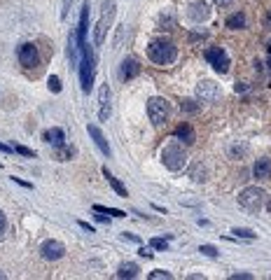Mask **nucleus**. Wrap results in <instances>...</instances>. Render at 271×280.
I'll return each instance as SVG.
<instances>
[{
  "label": "nucleus",
  "mask_w": 271,
  "mask_h": 280,
  "mask_svg": "<svg viewBox=\"0 0 271 280\" xmlns=\"http://www.w3.org/2000/svg\"><path fill=\"white\" fill-rule=\"evenodd\" d=\"M5 231V215H2V210H0V234Z\"/></svg>",
  "instance_id": "nucleus-36"
},
{
  "label": "nucleus",
  "mask_w": 271,
  "mask_h": 280,
  "mask_svg": "<svg viewBox=\"0 0 271 280\" xmlns=\"http://www.w3.org/2000/svg\"><path fill=\"white\" fill-rule=\"evenodd\" d=\"M138 264H133V262H126V264H122L119 269H117V278H136L138 276Z\"/></svg>",
  "instance_id": "nucleus-19"
},
{
  "label": "nucleus",
  "mask_w": 271,
  "mask_h": 280,
  "mask_svg": "<svg viewBox=\"0 0 271 280\" xmlns=\"http://www.w3.org/2000/svg\"><path fill=\"white\" fill-rule=\"evenodd\" d=\"M253 175L257 180H269L271 178V159H257L253 166Z\"/></svg>",
  "instance_id": "nucleus-15"
},
{
  "label": "nucleus",
  "mask_w": 271,
  "mask_h": 280,
  "mask_svg": "<svg viewBox=\"0 0 271 280\" xmlns=\"http://www.w3.org/2000/svg\"><path fill=\"white\" fill-rule=\"evenodd\" d=\"M232 234L236 236V238H246V241H255L257 238V234L255 231H250V229H234Z\"/></svg>",
  "instance_id": "nucleus-23"
},
{
  "label": "nucleus",
  "mask_w": 271,
  "mask_h": 280,
  "mask_svg": "<svg viewBox=\"0 0 271 280\" xmlns=\"http://www.w3.org/2000/svg\"><path fill=\"white\" fill-rule=\"evenodd\" d=\"M206 61L217 70V73H227L229 70V56L222 47H210L206 49Z\"/></svg>",
  "instance_id": "nucleus-7"
},
{
  "label": "nucleus",
  "mask_w": 271,
  "mask_h": 280,
  "mask_svg": "<svg viewBox=\"0 0 271 280\" xmlns=\"http://www.w3.org/2000/svg\"><path fill=\"white\" fill-rule=\"evenodd\" d=\"M12 150H14V147H7V145L0 143V152H12Z\"/></svg>",
  "instance_id": "nucleus-38"
},
{
  "label": "nucleus",
  "mask_w": 271,
  "mask_h": 280,
  "mask_svg": "<svg viewBox=\"0 0 271 280\" xmlns=\"http://www.w3.org/2000/svg\"><path fill=\"white\" fill-rule=\"evenodd\" d=\"M150 248H155V250H166L169 243L164 241V238H152V241H150Z\"/></svg>",
  "instance_id": "nucleus-26"
},
{
  "label": "nucleus",
  "mask_w": 271,
  "mask_h": 280,
  "mask_svg": "<svg viewBox=\"0 0 271 280\" xmlns=\"http://www.w3.org/2000/svg\"><path fill=\"white\" fill-rule=\"evenodd\" d=\"M187 16H189L192 21L201 23V21H206V19L210 16V9H208V5H206L203 0H196V2H192V5H189V9H187Z\"/></svg>",
  "instance_id": "nucleus-12"
},
{
  "label": "nucleus",
  "mask_w": 271,
  "mask_h": 280,
  "mask_svg": "<svg viewBox=\"0 0 271 280\" xmlns=\"http://www.w3.org/2000/svg\"><path fill=\"white\" fill-rule=\"evenodd\" d=\"M264 189H260V187H246V189L239 194V205L243 208V210L248 212H260V208L264 205Z\"/></svg>",
  "instance_id": "nucleus-5"
},
{
  "label": "nucleus",
  "mask_w": 271,
  "mask_h": 280,
  "mask_svg": "<svg viewBox=\"0 0 271 280\" xmlns=\"http://www.w3.org/2000/svg\"><path fill=\"white\" fill-rule=\"evenodd\" d=\"M12 182H16V185H21V187H26V189H33L31 182H23L21 178H12Z\"/></svg>",
  "instance_id": "nucleus-33"
},
{
  "label": "nucleus",
  "mask_w": 271,
  "mask_h": 280,
  "mask_svg": "<svg viewBox=\"0 0 271 280\" xmlns=\"http://www.w3.org/2000/svg\"><path fill=\"white\" fill-rule=\"evenodd\" d=\"M182 107H185L187 112H194V110H196V105H194V100H182Z\"/></svg>",
  "instance_id": "nucleus-32"
},
{
  "label": "nucleus",
  "mask_w": 271,
  "mask_h": 280,
  "mask_svg": "<svg viewBox=\"0 0 271 280\" xmlns=\"http://www.w3.org/2000/svg\"><path fill=\"white\" fill-rule=\"evenodd\" d=\"M232 280H253V276L250 273H234Z\"/></svg>",
  "instance_id": "nucleus-30"
},
{
  "label": "nucleus",
  "mask_w": 271,
  "mask_h": 280,
  "mask_svg": "<svg viewBox=\"0 0 271 280\" xmlns=\"http://www.w3.org/2000/svg\"><path fill=\"white\" fill-rule=\"evenodd\" d=\"M199 252H201V255H206V257H217V255H220L215 245H208V243H203L201 248H199Z\"/></svg>",
  "instance_id": "nucleus-24"
},
{
  "label": "nucleus",
  "mask_w": 271,
  "mask_h": 280,
  "mask_svg": "<svg viewBox=\"0 0 271 280\" xmlns=\"http://www.w3.org/2000/svg\"><path fill=\"white\" fill-rule=\"evenodd\" d=\"M110 110H112V107H110V87L103 84L101 89H98V119L108 121Z\"/></svg>",
  "instance_id": "nucleus-11"
},
{
  "label": "nucleus",
  "mask_w": 271,
  "mask_h": 280,
  "mask_svg": "<svg viewBox=\"0 0 271 280\" xmlns=\"http://www.w3.org/2000/svg\"><path fill=\"white\" fill-rule=\"evenodd\" d=\"M147 56L157 66H171L176 61V56H178V47L173 45L171 40H155L147 47Z\"/></svg>",
  "instance_id": "nucleus-1"
},
{
  "label": "nucleus",
  "mask_w": 271,
  "mask_h": 280,
  "mask_svg": "<svg viewBox=\"0 0 271 280\" xmlns=\"http://www.w3.org/2000/svg\"><path fill=\"white\" fill-rule=\"evenodd\" d=\"M16 56H19V63H21L23 68H33V66H38V61H40L38 47L31 45V42H26V45L19 47Z\"/></svg>",
  "instance_id": "nucleus-8"
},
{
  "label": "nucleus",
  "mask_w": 271,
  "mask_h": 280,
  "mask_svg": "<svg viewBox=\"0 0 271 280\" xmlns=\"http://www.w3.org/2000/svg\"><path fill=\"white\" fill-rule=\"evenodd\" d=\"M176 138H178V140H185L187 145H192L194 143V131H192V126H189V124H180L178 129H176Z\"/></svg>",
  "instance_id": "nucleus-20"
},
{
  "label": "nucleus",
  "mask_w": 271,
  "mask_h": 280,
  "mask_svg": "<svg viewBox=\"0 0 271 280\" xmlns=\"http://www.w3.org/2000/svg\"><path fill=\"white\" fill-rule=\"evenodd\" d=\"M0 280H5V273H0Z\"/></svg>",
  "instance_id": "nucleus-42"
},
{
  "label": "nucleus",
  "mask_w": 271,
  "mask_h": 280,
  "mask_svg": "<svg viewBox=\"0 0 271 280\" xmlns=\"http://www.w3.org/2000/svg\"><path fill=\"white\" fill-rule=\"evenodd\" d=\"M80 227L85 229V231H89V234H93V227H89V224H87V222H78Z\"/></svg>",
  "instance_id": "nucleus-35"
},
{
  "label": "nucleus",
  "mask_w": 271,
  "mask_h": 280,
  "mask_svg": "<svg viewBox=\"0 0 271 280\" xmlns=\"http://www.w3.org/2000/svg\"><path fill=\"white\" fill-rule=\"evenodd\" d=\"M103 178H105V180L110 182V187L115 189V194H117V196H119V198H126V196H129V191H126V187H124V185H122V182H119V180H117L115 175L110 173L108 168H103Z\"/></svg>",
  "instance_id": "nucleus-16"
},
{
  "label": "nucleus",
  "mask_w": 271,
  "mask_h": 280,
  "mask_svg": "<svg viewBox=\"0 0 271 280\" xmlns=\"http://www.w3.org/2000/svg\"><path fill=\"white\" fill-rule=\"evenodd\" d=\"M115 19V2L108 0L105 5H103V14H101V21L96 23V33H93V42L96 45H103V38H105V30H108L110 21Z\"/></svg>",
  "instance_id": "nucleus-6"
},
{
  "label": "nucleus",
  "mask_w": 271,
  "mask_h": 280,
  "mask_svg": "<svg viewBox=\"0 0 271 280\" xmlns=\"http://www.w3.org/2000/svg\"><path fill=\"white\" fill-rule=\"evenodd\" d=\"M140 255H143V257H152V252H150V250H147V248H140Z\"/></svg>",
  "instance_id": "nucleus-37"
},
{
  "label": "nucleus",
  "mask_w": 271,
  "mask_h": 280,
  "mask_svg": "<svg viewBox=\"0 0 271 280\" xmlns=\"http://www.w3.org/2000/svg\"><path fill=\"white\" fill-rule=\"evenodd\" d=\"M122 238H124V241H133V243H140V241H138V236H133V234H126V231H124V234H122Z\"/></svg>",
  "instance_id": "nucleus-34"
},
{
  "label": "nucleus",
  "mask_w": 271,
  "mask_h": 280,
  "mask_svg": "<svg viewBox=\"0 0 271 280\" xmlns=\"http://www.w3.org/2000/svg\"><path fill=\"white\" fill-rule=\"evenodd\" d=\"M82 63H80V82H82V91L89 93L93 87V75H96V59H93V52L89 45H82Z\"/></svg>",
  "instance_id": "nucleus-2"
},
{
  "label": "nucleus",
  "mask_w": 271,
  "mask_h": 280,
  "mask_svg": "<svg viewBox=\"0 0 271 280\" xmlns=\"http://www.w3.org/2000/svg\"><path fill=\"white\" fill-rule=\"evenodd\" d=\"M269 210H271V205H269Z\"/></svg>",
  "instance_id": "nucleus-43"
},
{
  "label": "nucleus",
  "mask_w": 271,
  "mask_h": 280,
  "mask_svg": "<svg viewBox=\"0 0 271 280\" xmlns=\"http://www.w3.org/2000/svg\"><path fill=\"white\" fill-rule=\"evenodd\" d=\"M87 131H89V136L93 138L96 147H98L105 157H110V154H112V150H110V145H108V140H105V136L101 133V129H98V126H93V124H89V126H87Z\"/></svg>",
  "instance_id": "nucleus-13"
},
{
  "label": "nucleus",
  "mask_w": 271,
  "mask_h": 280,
  "mask_svg": "<svg viewBox=\"0 0 271 280\" xmlns=\"http://www.w3.org/2000/svg\"><path fill=\"white\" fill-rule=\"evenodd\" d=\"M73 154H75V150H61V152H59V159H61V161H68Z\"/></svg>",
  "instance_id": "nucleus-29"
},
{
  "label": "nucleus",
  "mask_w": 271,
  "mask_h": 280,
  "mask_svg": "<svg viewBox=\"0 0 271 280\" xmlns=\"http://www.w3.org/2000/svg\"><path fill=\"white\" fill-rule=\"evenodd\" d=\"M147 114H150V121L155 124V126H164L166 121H169V114H171V105L166 98H155L147 100Z\"/></svg>",
  "instance_id": "nucleus-4"
},
{
  "label": "nucleus",
  "mask_w": 271,
  "mask_h": 280,
  "mask_svg": "<svg viewBox=\"0 0 271 280\" xmlns=\"http://www.w3.org/2000/svg\"><path fill=\"white\" fill-rule=\"evenodd\" d=\"M269 66H271V47H269Z\"/></svg>",
  "instance_id": "nucleus-41"
},
{
  "label": "nucleus",
  "mask_w": 271,
  "mask_h": 280,
  "mask_svg": "<svg viewBox=\"0 0 271 280\" xmlns=\"http://www.w3.org/2000/svg\"><path fill=\"white\" fill-rule=\"evenodd\" d=\"M217 5H222V7H225V5H229V2H234V0H215Z\"/></svg>",
  "instance_id": "nucleus-39"
},
{
  "label": "nucleus",
  "mask_w": 271,
  "mask_h": 280,
  "mask_svg": "<svg viewBox=\"0 0 271 280\" xmlns=\"http://www.w3.org/2000/svg\"><path fill=\"white\" fill-rule=\"evenodd\" d=\"M196 96L201 100H206V103H213V100H217L222 96V91H220V87H217L215 82L203 80V82H199V87H196Z\"/></svg>",
  "instance_id": "nucleus-9"
},
{
  "label": "nucleus",
  "mask_w": 271,
  "mask_h": 280,
  "mask_svg": "<svg viewBox=\"0 0 271 280\" xmlns=\"http://www.w3.org/2000/svg\"><path fill=\"white\" fill-rule=\"evenodd\" d=\"M40 252H42V257L47 262H56V259H61L66 255V245L59 241H45L42 248H40Z\"/></svg>",
  "instance_id": "nucleus-10"
},
{
  "label": "nucleus",
  "mask_w": 271,
  "mask_h": 280,
  "mask_svg": "<svg viewBox=\"0 0 271 280\" xmlns=\"http://www.w3.org/2000/svg\"><path fill=\"white\" fill-rule=\"evenodd\" d=\"M162 161L169 171H182L187 166V154L178 143H169L162 150Z\"/></svg>",
  "instance_id": "nucleus-3"
},
{
  "label": "nucleus",
  "mask_w": 271,
  "mask_h": 280,
  "mask_svg": "<svg viewBox=\"0 0 271 280\" xmlns=\"http://www.w3.org/2000/svg\"><path fill=\"white\" fill-rule=\"evenodd\" d=\"M14 152H19V154H23V157H35V152L28 150V147H21V145H14Z\"/></svg>",
  "instance_id": "nucleus-28"
},
{
  "label": "nucleus",
  "mask_w": 271,
  "mask_h": 280,
  "mask_svg": "<svg viewBox=\"0 0 271 280\" xmlns=\"http://www.w3.org/2000/svg\"><path fill=\"white\" fill-rule=\"evenodd\" d=\"M267 26H269V28H271V9H269V12H267Z\"/></svg>",
  "instance_id": "nucleus-40"
},
{
  "label": "nucleus",
  "mask_w": 271,
  "mask_h": 280,
  "mask_svg": "<svg viewBox=\"0 0 271 280\" xmlns=\"http://www.w3.org/2000/svg\"><path fill=\"white\" fill-rule=\"evenodd\" d=\"M140 73V63L136 59H124L122 61V77L124 80H133Z\"/></svg>",
  "instance_id": "nucleus-17"
},
{
  "label": "nucleus",
  "mask_w": 271,
  "mask_h": 280,
  "mask_svg": "<svg viewBox=\"0 0 271 280\" xmlns=\"http://www.w3.org/2000/svg\"><path fill=\"white\" fill-rule=\"evenodd\" d=\"M93 212H103V215H110V217H124V210H117V208H108V205H93Z\"/></svg>",
  "instance_id": "nucleus-22"
},
{
  "label": "nucleus",
  "mask_w": 271,
  "mask_h": 280,
  "mask_svg": "<svg viewBox=\"0 0 271 280\" xmlns=\"http://www.w3.org/2000/svg\"><path fill=\"white\" fill-rule=\"evenodd\" d=\"M171 280V278H173V276H171V273L169 271H152V273H150V280Z\"/></svg>",
  "instance_id": "nucleus-27"
},
{
  "label": "nucleus",
  "mask_w": 271,
  "mask_h": 280,
  "mask_svg": "<svg viewBox=\"0 0 271 280\" xmlns=\"http://www.w3.org/2000/svg\"><path fill=\"white\" fill-rule=\"evenodd\" d=\"M45 140L52 147H63V143H66V136H63V131L61 129H49V131H45Z\"/></svg>",
  "instance_id": "nucleus-18"
},
{
  "label": "nucleus",
  "mask_w": 271,
  "mask_h": 280,
  "mask_svg": "<svg viewBox=\"0 0 271 280\" xmlns=\"http://www.w3.org/2000/svg\"><path fill=\"white\" fill-rule=\"evenodd\" d=\"M227 28H232V30H241V28H246V14H241V12L232 14L229 19H227Z\"/></svg>",
  "instance_id": "nucleus-21"
},
{
  "label": "nucleus",
  "mask_w": 271,
  "mask_h": 280,
  "mask_svg": "<svg viewBox=\"0 0 271 280\" xmlns=\"http://www.w3.org/2000/svg\"><path fill=\"white\" fill-rule=\"evenodd\" d=\"M70 2H73V0H63V7H61V19H66V16H68V7H70Z\"/></svg>",
  "instance_id": "nucleus-31"
},
{
  "label": "nucleus",
  "mask_w": 271,
  "mask_h": 280,
  "mask_svg": "<svg viewBox=\"0 0 271 280\" xmlns=\"http://www.w3.org/2000/svg\"><path fill=\"white\" fill-rule=\"evenodd\" d=\"M47 84H49V89H52V93H59V91H61V80H59L56 75L49 77V82H47Z\"/></svg>",
  "instance_id": "nucleus-25"
},
{
  "label": "nucleus",
  "mask_w": 271,
  "mask_h": 280,
  "mask_svg": "<svg viewBox=\"0 0 271 280\" xmlns=\"http://www.w3.org/2000/svg\"><path fill=\"white\" fill-rule=\"evenodd\" d=\"M87 28H89V2H85L82 14H80V23H78V42H80V47L87 45Z\"/></svg>",
  "instance_id": "nucleus-14"
}]
</instances>
